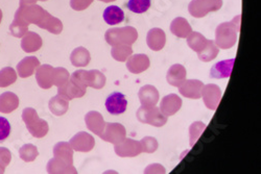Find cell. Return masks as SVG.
<instances>
[{"mask_svg":"<svg viewBox=\"0 0 261 174\" xmlns=\"http://www.w3.org/2000/svg\"><path fill=\"white\" fill-rule=\"evenodd\" d=\"M241 15L234 17L229 22L221 23L215 30L216 46L222 49H229L236 44L239 28H241Z\"/></svg>","mask_w":261,"mask_h":174,"instance_id":"6da1fadb","label":"cell"},{"mask_svg":"<svg viewBox=\"0 0 261 174\" xmlns=\"http://www.w3.org/2000/svg\"><path fill=\"white\" fill-rule=\"evenodd\" d=\"M105 39L109 45L132 46L138 39V32L133 26L110 28L106 32Z\"/></svg>","mask_w":261,"mask_h":174,"instance_id":"7a4b0ae2","label":"cell"},{"mask_svg":"<svg viewBox=\"0 0 261 174\" xmlns=\"http://www.w3.org/2000/svg\"><path fill=\"white\" fill-rule=\"evenodd\" d=\"M22 119L27 124L29 132L36 138L45 137L48 133V123L38 117L36 110L28 107L22 113Z\"/></svg>","mask_w":261,"mask_h":174,"instance_id":"3957f363","label":"cell"},{"mask_svg":"<svg viewBox=\"0 0 261 174\" xmlns=\"http://www.w3.org/2000/svg\"><path fill=\"white\" fill-rule=\"evenodd\" d=\"M136 117L138 121L144 124H149L151 126H156V127H161L165 125L167 122V117L161 112L159 107L156 105L153 106H146V105H141L136 114Z\"/></svg>","mask_w":261,"mask_h":174,"instance_id":"277c9868","label":"cell"},{"mask_svg":"<svg viewBox=\"0 0 261 174\" xmlns=\"http://www.w3.org/2000/svg\"><path fill=\"white\" fill-rule=\"evenodd\" d=\"M48 15V12H46L44 9H42L37 5L29 7H20L15 14V16L22 19L29 25L36 24L39 27H41L42 24L44 23V21Z\"/></svg>","mask_w":261,"mask_h":174,"instance_id":"5b68a950","label":"cell"},{"mask_svg":"<svg viewBox=\"0 0 261 174\" xmlns=\"http://www.w3.org/2000/svg\"><path fill=\"white\" fill-rule=\"evenodd\" d=\"M222 7L223 0H192L188 6V11L194 18H203L209 13L221 10Z\"/></svg>","mask_w":261,"mask_h":174,"instance_id":"8992f818","label":"cell"},{"mask_svg":"<svg viewBox=\"0 0 261 174\" xmlns=\"http://www.w3.org/2000/svg\"><path fill=\"white\" fill-rule=\"evenodd\" d=\"M114 150L115 154L121 158H134L143 152L140 141L126 138L122 142L115 144Z\"/></svg>","mask_w":261,"mask_h":174,"instance_id":"52a82bcc","label":"cell"},{"mask_svg":"<svg viewBox=\"0 0 261 174\" xmlns=\"http://www.w3.org/2000/svg\"><path fill=\"white\" fill-rule=\"evenodd\" d=\"M126 132L125 128L120 123H106L103 132L99 137L109 143L118 144L125 139Z\"/></svg>","mask_w":261,"mask_h":174,"instance_id":"ba28073f","label":"cell"},{"mask_svg":"<svg viewBox=\"0 0 261 174\" xmlns=\"http://www.w3.org/2000/svg\"><path fill=\"white\" fill-rule=\"evenodd\" d=\"M202 97L206 107L211 111H215L219 107L222 99V90L217 84H206L203 86Z\"/></svg>","mask_w":261,"mask_h":174,"instance_id":"9c48e42d","label":"cell"},{"mask_svg":"<svg viewBox=\"0 0 261 174\" xmlns=\"http://www.w3.org/2000/svg\"><path fill=\"white\" fill-rule=\"evenodd\" d=\"M127 100L122 93L114 92L106 99V108L111 115H120L126 111Z\"/></svg>","mask_w":261,"mask_h":174,"instance_id":"30bf717a","label":"cell"},{"mask_svg":"<svg viewBox=\"0 0 261 174\" xmlns=\"http://www.w3.org/2000/svg\"><path fill=\"white\" fill-rule=\"evenodd\" d=\"M203 86L204 83L199 79H185L178 88L182 96L189 99H200Z\"/></svg>","mask_w":261,"mask_h":174,"instance_id":"8fae6325","label":"cell"},{"mask_svg":"<svg viewBox=\"0 0 261 174\" xmlns=\"http://www.w3.org/2000/svg\"><path fill=\"white\" fill-rule=\"evenodd\" d=\"M150 61L146 54L130 55L126 61V68L130 73L139 74L149 68Z\"/></svg>","mask_w":261,"mask_h":174,"instance_id":"7c38bea8","label":"cell"},{"mask_svg":"<svg viewBox=\"0 0 261 174\" xmlns=\"http://www.w3.org/2000/svg\"><path fill=\"white\" fill-rule=\"evenodd\" d=\"M182 106V99L177 94H169L163 97L160 102V110L166 116H172L179 112Z\"/></svg>","mask_w":261,"mask_h":174,"instance_id":"4fadbf2b","label":"cell"},{"mask_svg":"<svg viewBox=\"0 0 261 174\" xmlns=\"http://www.w3.org/2000/svg\"><path fill=\"white\" fill-rule=\"evenodd\" d=\"M69 143L75 151H80V152H88L95 145L94 138L85 132H81L77 135H75L70 140Z\"/></svg>","mask_w":261,"mask_h":174,"instance_id":"5bb4252c","label":"cell"},{"mask_svg":"<svg viewBox=\"0 0 261 174\" xmlns=\"http://www.w3.org/2000/svg\"><path fill=\"white\" fill-rule=\"evenodd\" d=\"M147 46L153 51H160L166 43V35L161 28H151L146 36Z\"/></svg>","mask_w":261,"mask_h":174,"instance_id":"9a60e30c","label":"cell"},{"mask_svg":"<svg viewBox=\"0 0 261 174\" xmlns=\"http://www.w3.org/2000/svg\"><path fill=\"white\" fill-rule=\"evenodd\" d=\"M138 96H139V100L141 102V105L153 106V105H156L159 102L160 93L157 90L156 86L150 85V84H146V85H143L142 88L139 90Z\"/></svg>","mask_w":261,"mask_h":174,"instance_id":"2e32d148","label":"cell"},{"mask_svg":"<svg viewBox=\"0 0 261 174\" xmlns=\"http://www.w3.org/2000/svg\"><path fill=\"white\" fill-rule=\"evenodd\" d=\"M234 62H235V59H230V60L222 61L214 64L210 70V76L212 78H217V79L230 77Z\"/></svg>","mask_w":261,"mask_h":174,"instance_id":"e0dca14e","label":"cell"},{"mask_svg":"<svg viewBox=\"0 0 261 174\" xmlns=\"http://www.w3.org/2000/svg\"><path fill=\"white\" fill-rule=\"evenodd\" d=\"M186 69L181 64H175L168 69L166 74L167 82L172 86H178L186 79Z\"/></svg>","mask_w":261,"mask_h":174,"instance_id":"ac0fdd59","label":"cell"},{"mask_svg":"<svg viewBox=\"0 0 261 174\" xmlns=\"http://www.w3.org/2000/svg\"><path fill=\"white\" fill-rule=\"evenodd\" d=\"M53 73L54 67L50 65H42L37 68L36 78L42 89H49L54 85L53 83Z\"/></svg>","mask_w":261,"mask_h":174,"instance_id":"d6986e66","label":"cell"},{"mask_svg":"<svg viewBox=\"0 0 261 174\" xmlns=\"http://www.w3.org/2000/svg\"><path fill=\"white\" fill-rule=\"evenodd\" d=\"M39 66L40 62L36 56H28L18 64L17 71L20 77L25 78L33 75Z\"/></svg>","mask_w":261,"mask_h":174,"instance_id":"ffe728a7","label":"cell"},{"mask_svg":"<svg viewBox=\"0 0 261 174\" xmlns=\"http://www.w3.org/2000/svg\"><path fill=\"white\" fill-rule=\"evenodd\" d=\"M58 93L66 99L71 100L73 98L83 97L86 94V91L81 89L77 84H75L73 81H71L70 77H69L68 81H66L64 84L59 86Z\"/></svg>","mask_w":261,"mask_h":174,"instance_id":"44dd1931","label":"cell"},{"mask_svg":"<svg viewBox=\"0 0 261 174\" xmlns=\"http://www.w3.org/2000/svg\"><path fill=\"white\" fill-rule=\"evenodd\" d=\"M170 32L172 35H175L178 38L185 39L190 35L192 28L185 18L178 17L173 19L172 22L170 23Z\"/></svg>","mask_w":261,"mask_h":174,"instance_id":"7402d4cb","label":"cell"},{"mask_svg":"<svg viewBox=\"0 0 261 174\" xmlns=\"http://www.w3.org/2000/svg\"><path fill=\"white\" fill-rule=\"evenodd\" d=\"M43 45V41L41 37L34 32H28L25 36L22 38L21 42V47L25 52H35L38 51Z\"/></svg>","mask_w":261,"mask_h":174,"instance_id":"603a6c76","label":"cell"},{"mask_svg":"<svg viewBox=\"0 0 261 174\" xmlns=\"http://www.w3.org/2000/svg\"><path fill=\"white\" fill-rule=\"evenodd\" d=\"M55 159L62 162L67 163L69 165L73 164V151L70 144L66 142H60L54 148Z\"/></svg>","mask_w":261,"mask_h":174,"instance_id":"cb8c5ba5","label":"cell"},{"mask_svg":"<svg viewBox=\"0 0 261 174\" xmlns=\"http://www.w3.org/2000/svg\"><path fill=\"white\" fill-rule=\"evenodd\" d=\"M85 121H86L87 127H88L92 133H94L97 136L101 135L106 126V122L99 113L89 112L86 115Z\"/></svg>","mask_w":261,"mask_h":174,"instance_id":"d4e9b609","label":"cell"},{"mask_svg":"<svg viewBox=\"0 0 261 174\" xmlns=\"http://www.w3.org/2000/svg\"><path fill=\"white\" fill-rule=\"evenodd\" d=\"M103 20L109 25H117L124 20L123 11L117 6L108 7L103 12Z\"/></svg>","mask_w":261,"mask_h":174,"instance_id":"484cf974","label":"cell"},{"mask_svg":"<svg viewBox=\"0 0 261 174\" xmlns=\"http://www.w3.org/2000/svg\"><path fill=\"white\" fill-rule=\"evenodd\" d=\"M19 105V98L12 92H6L0 95V112L9 114L12 113Z\"/></svg>","mask_w":261,"mask_h":174,"instance_id":"4316f807","label":"cell"},{"mask_svg":"<svg viewBox=\"0 0 261 174\" xmlns=\"http://www.w3.org/2000/svg\"><path fill=\"white\" fill-rule=\"evenodd\" d=\"M69 100L66 99L65 97H63L62 95L58 94L57 96L53 97L49 100V110L51 111L53 114L57 115V116H62L65 113L68 111L69 107Z\"/></svg>","mask_w":261,"mask_h":174,"instance_id":"83f0119b","label":"cell"},{"mask_svg":"<svg viewBox=\"0 0 261 174\" xmlns=\"http://www.w3.org/2000/svg\"><path fill=\"white\" fill-rule=\"evenodd\" d=\"M70 60L73 66L75 67H86L87 65L90 63L91 56L89 51L87 50L84 47H77L75 48L71 55H70Z\"/></svg>","mask_w":261,"mask_h":174,"instance_id":"f1b7e54d","label":"cell"},{"mask_svg":"<svg viewBox=\"0 0 261 174\" xmlns=\"http://www.w3.org/2000/svg\"><path fill=\"white\" fill-rule=\"evenodd\" d=\"M186 39H187L188 46L197 53L202 51L205 48L208 41L202 34L198 32H191Z\"/></svg>","mask_w":261,"mask_h":174,"instance_id":"f546056e","label":"cell"},{"mask_svg":"<svg viewBox=\"0 0 261 174\" xmlns=\"http://www.w3.org/2000/svg\"><path fill=\"white\" fill-rule=\"evenodd\" d=\"M48 173H76V169L65 162H62L57 159H53L47 164Z\"/></svg>","mask_w":261,"mask_h":174,"instance_id":"4dcf8cb0","label":"cell"},{"mask_svg":"<svg viewBox=\"0 0 261 174\" xmlns=\"http://www.w3.org/2000/svg\"><path fill=\"white\" fill-rule=\"evenodd\" d=\"M219 52H220V48L216 46L214 41L208 40L205 48L202 51L198 52V55L202 62H210L219 55Z\"/></svg>","mask_w":261,"mask_h":174,"instance_id":"1f68e13d","label":"cell"},{"mask_svg":"<svg viewBox=\"0 0 261 174\" xmlns=\"http://www.w3.org/2000/svg\"><path fill=\"white\" fill-rule=\"evenodd\" d=\"M206 129V124L201 121H195L189 126V143L190 146H194L200 137L203 135L204 130Z\"/></svg>","mask_w":261,"mask_h":174,"instance_id":"d6a6232c","label":"cell"},{"mask_svg":"<svg viewBox=\"0 0 261 174\" xmlns=\"http://www.w3.org/2000/svg\"><path fill=\"white\" fill-rule=\"evenodd\" d=\"M10 31L15 38H23L29 32V24L25 23L22 19L15 16L13 23L10 26Z\"/></svg>","mask_w":261,"mask_h":174,"instance_id":"836d02e7","label":"cell"},{"mask_svg":"<svg viewBox=\"0 0 261 174\" xmlns=\"http://www.w3.org/2000/svg\"><path fill=\"white\" fill-rule=\"evenodd\" d=\"M41 28L46 30L54 35H59L63 31V23L60 19H58L49 14L47 16L46 20L44 21V23H43V25L41 26Z\"/></svg>","mask_w":261,"mask_h":174,"instance_id":"e575fe53","label":"cell"},{"mask_svg":"<svg viewBox=\"0 0 261 174\" xmlns=\"http://www.w3.org/2000/svg\"><path fill=\"white\" fill-rule=\"evenodd\" d=\"M133 49L128 45H117V46H112L111 54L112 57L118 62H125L127 59L132 55Z\"/></svg>","mask_w":261,"mask_h":174,"instance_id":"d590c367","label":"cell"},{"mask_svg":"<svg viewBox=\"0 0 261 174\" xmlns=\"http://www.w3.org/2000/svg\"><path fill=\"white\" fill-rule=\"evenodd\" d=\"M151 0H128L126 8L133 13L143 14L150 8Z\"/></svg>","mask_w":261,"mask_h":174,"instance_id":"8d00e7d4","label":"cell"},{"mask_svg":"<svg viewBox=\"0 0 261 174\" xmlns=\"http://www.w3.org/2000/svg\"><path fill=\"white\" fill-rule=\"evenodd\" d=\"M106 83V76L98 70L88 71V86L94 89H101Z\"/></svg>","mask_w":261,"mask_h":174,"instance_id":"74e56055","label":"cell"},{"mask_svg":"<svg viewBox=\"0 0 261 174\" xmlns=\"http://www.w3.org/2000/svg\"><path fill=\"white\" fill-rule=\"evenodd\" d=\"M39 152L36 146L28 144L21 147L20 149V158L25 162H33L38 157Z\"/></svg>","mask_w":261,"mask_h":174,"instance_id":"f35d334b","label":"cell"},{"mask_svg":"<svg viewBox=\"0 0 261 174\" xmlns=\"http://www.w3.org/2000/svg\"><path fill=\"white\" fill-rule=\"evenodd\" d=\"M70 75L69 72L64 69L62 67L59 68H54V73H53V83L55 85H57L58 88L61 86L62 84H64L66 81H68Z\"/></svg>","mask_w":261,"mask_h":174,"instance_id":"ab89813d","label":"cell"},{"mask_svg":"<svg viewBox=\"0 0 261 174\" xmlns=\"http://www.w3.org/2000/svg\"><path fill=\"white\" fill-rule=\"evenodd\" d=\"M17 74L11 67H7L0 71V86H8L15 82Z\"/></svg>","mask_w":261,"mask_h":174,"instance_id":"60d3db41","label":"cell"},{"mask_svg":"<svg viewBox=\"0 0 261 174\" xmlns=\"http://www.w3.org/2000/svg\"><path fill=\"white\" fill-rule=\"evenodd\" d=\"M140 143L142 146V151L145 154H154L158 149V141L154 137H144Z\"/></svg>","mask_w":261,"mask_h":174,"instance_id":"b9f144b4","label":"cell"},{"mask_svg":"<svg viewBox=\"0 0 261 174\" xmlns=\"http://www.w3.org/2000/svg\"><path fill=\"white\" fill-rule=\"evenodd\" d=\"M11 124L9 120L0 116V143H5L11 135Z\"/></svg>","mask_w":261,"mask_h":174,"instance_id":"7bdbcfd3","label":"cell"},{"mask_svg":"<svg viewBox=\"0 0 261 174\" xmlns=\"http://www.w3.org/2000/svg\"><path fill=\"white\" fill-rule=\"evenodd\" d=\"M92 3L93 0H70V7L74 11L80 12L86 10Z\"/></svg>","mask_w":261,"mask_h":174,"instance_id":"ee69618b","label":"cell"},{"mask_svg":"<svg viewBox=\"0 0 261 174\" xmlns=\"http://www.w3.org/2000/svg\"><path fill=\"white\" fill-rule=\"evenodd\" d=\"M144 173H165V168L160 164H151L145 168Z\"/></svg>","mask_w":261,"mask_h":174,"instance_id":"f6af8a7d","label":"cell"},{"mask_svg":"<svg viewBox=\"0 0 261 174\" xmlns=\"http://www.w3.org/2000/svg\"><path fill=\"white\" fill-rule=\"evenodd\" d=\"M37 0H20V7H29L36 5Z\"/></svg>","mask_w":261,"mask_h":174,"instance_id":"bcb514c9","label":"cell"},{"mask_svg":"<svg viewBox=\"0 0 261 174\" xmlns=\"http://www.w3.org/2000/svg\"><path fill=\"white\" fill-rule=\"evenodd\" d=\"M100 2H102V3H113V2H115V0H100Z\"/></svg>","mask_w":261,"mask_h":174,"instance_id":"7dc6e473","label":"cell"},{"mask_svg":"<svg viewBox=\"0 0 261 174\" xmlns=\"http://www.w3.org/2000/svg\"><path fill=\"white\" fill-rule=\"evenodd\" d=\"M2 20H3V12L0 10V23H2Z\"/></svg>","mask_w":261,"mask_h":174,"instance_id":"c3c4849f","label":"cell"},{"mask_svg":"<svg viewBox=\"0 0 261 174\" xmlns=\"http://www.w3.org/2000/svg\"><path fill=\"white\" fill-rule=\"evenodd\" d=\"M40 2H47V0H40Z\"/></svg>","mask_w":261,"mask_h":174,"instance_id":"681fc988","label":"cell"}]
</instances>
